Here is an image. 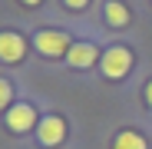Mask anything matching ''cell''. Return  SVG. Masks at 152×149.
Here are the masks:
<instances>
[{
  "mask_svg": "<svg viewBox=\"0 0 152 149\" xmlns=\"http://www.w3.org/2000/svg\"><path fill=\"white\" fill-rule=\"evenodd\" d=\"M99 63H103V73H106L109 80H122L126 73L132 70V53L126 46H109Z\"/></svg>",
  "mask_w": 152,
  "mask_h": 149,
  "instance_id": "1",
  "label": "cell"
},
{
  "mask_svg": "<svg viewBox=\"0 0 152 149\" xmlns=\"http://www.w3.org/2000/svg\"><path fill=\"white\" fill-rule=\"evenodd\" d=\"M33 43H37V50H40L43 57H66L69 46H73L63 30H40Z\"/></svg>",
  "mask_w": 152,
  "mask_h": 149,
  "instance_id": "2",
  "label": "cell"
},
{
  "mask_svg": "<svg viewBox=\"0 0 152 149\" xmlns=\"http://www.w3.org/2000/svg\"><path fill=\"white\" fill-rule=\"evenodd\" d=\"M37 139H40V146H60L66 139V123L60 116H43L37 123Z\"/></svg>",
  "mask_w": 152,
  "mask_h": 149,
  "instance_id": "3",
  "label": "cell"
},
{
  "mask_svg": "<svg viewBox=\"0 0 152 149\" xmlns=\"http://www.w3.org/2000/svg\"><path fill=\"white\" fill-rule=\"evenodd\" d=\"M7 126H10L13 133H30V129L37 126V109H33L30 103L10 106V109H7Z\"/></svg>",
  "mask_w": 152,
  "mask_h": 149,
  "instance_id": "4",
  "label": "cell"
},
{
  "mask_svg": "<svg viewBox=\"0 0 152 149\" xmlns=\"http://www.w3.org/2000/svg\"><path fill=\"white\" fill-rule=\"evenodd\" d=\"M23 53H27V43H23L20 33H0V60L4 63H20Z\"/></svg>",
  "mask_w": 152,
  "mask_h": 149,
  "instance_id": "5",
  "label": "cell"
},
{
  "mask_svg": "<svg viewBox=\"0 0 152 149\" xmlns=\"http://www.w3.org/2000/svg\"><path fill=\"white\" fill-rule=\"evenodd\" d=\"M96 46L93 43H73L69 46V53H66V60H69V66H76V70H86V66H93L96 63Z\"/></svg>",
  "mask_w": 152,
  "mask_h": 149,
  "instance_id": "6",
  "label": "cell"
},
{
  "mask_svg": "<svg viewBox=\"0 0 152 149\" xmlns=\"http://www.w3.org/2000/svg\"><path fill=\"white\" fill-rule=\"evenodd\" d=\"M113 149H149V142H145V136H139V133H132V129H122V133L116 136Z\"/></svg>",
  "mask_w": 152,
  "mask_h": 149,
  "instance_id": "7",
  "label": "cell"
},
{
  "mask_svg": "<svg viewBox=\"0 0 152 149\" xmlns=\"http://www.w3.org/2000/svg\"><path fill=\"white\" fill-rule=\"evenodd\" d=\"M106 23L109 27H126V23H129V10H126L119 0H109L106 4Z\"/></svg>",
  "mask_w": 152,
  "mask_h": 149,
  "instance_id": "8",
  "label": "cell"
},
{
  "mask_svg": "<svg viewBox=\"0 0 152 149\" xmlns=\"http://www.w3.org/2000/svg\"><path fill=\"white\" fill-rule=\"evenodd\" d=\"M10 99H13V86H10L7 80H0V109L10 106Z\"/></svg>",
  "mask_w": 152,
  "mask_h": 149,
  "instance_id": "9",
  "label": "cell"
},
{
  "mask_svg": "<svg viewBox=\"0 0 152 149\" xmlns=\"http://www.w3.org/2000/svg\"><path fill=\"white\" fill-rule=\"evenodd\" d=\"M63 4H66V7H69V10H83V7H86V4H89V0H63Z\"/></svg>",
  "mask_w": 152,
  "mask_h": 149,
  "instance_id": "10",
  "label": "cell"
},
{
  "mask_svg": "<svg viewBox=\"0 0 152 149\" xmlns=\"http://www.w3.org/2000/svg\"><path fill=\"white\" fill-rule=\"evenodd\" d=\"M145 103L152 106V80H149V86H145Z\"/></svg>",
  "mask_w": 152,
  "mask_h": 149,
  "instance_id": "11",
  "label": "cell"
},
{
  "mask_svg": "<svg viewBox=\"0 0 152 149\" xmlns=\"http://www.w3.org/2000/svg\"><path fill=\"white\" fill-rule=\"evenodd\" d=\"M20 4H27V7H37V4H43V0H20Z\"/></svg>",
  "mask_w": 152,
  "mask_h": 149,
  "instance_id": "12",
  "label": "cell"
}]
</instances>
